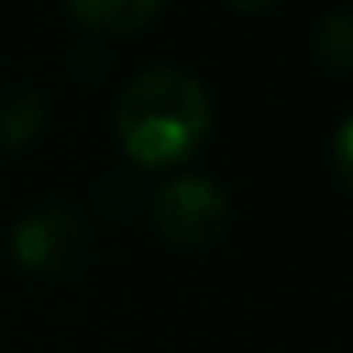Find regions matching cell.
Here are the masks:
<instances>
[{"instance_id":"1","label":"cell","mask_w":353,"mask_h":353,"mask_svg":"<svg viewBox=\"0 0 353 353\" xmlns=\"http://www.w3.org/2000/svg\"><path fill=\"white\" fill-rule=\"evenodd\" d=\"M212 129V100L204 83L179 67H154L137 75L117 108V137L129 162L166 170L188 162Z\"/></svg>"},{"instance_id":"2","label":"cell","mask_w":353,"mask_h":353,"mask_svg":"<svg viewBox=\"0 0 353 353\" xmlns=\"http://www.w3.org/2000/svg\"><path fill=\"white\" fill-rule=\"evenodd\" d=\"M154 225L170 245H212L229 229V196L221 183L204 179V174H174L170 183L158 188L154 204Z\"/></svg>"},{"instance_id":"3","label":"cell","mask_w":353,"mask_h":353,"mask_svg":"<svg viewBox=\"0 0 353 353\" xmlns=\"http://www.w3.org/2000/svg\"><path fill=\"white\" fill-rule=\"evenodd\" d=\"M9 250H13L17 266L38 279H71L88 262L92 237L75 212L42 208V212H30L26 221H17Z\"/></svg>"},{"instance_id":"4","label":"cell","mask_w":353,"mask_h":353,"mask_svg":"<svg viewBox=\"0 0 353 353\" xmlns=\"http://www.w3.org/2000/svg\"><path fill=\"white\" fill-rule=\"evenodd\" d=\"M67 17L79 30H92L104 38H129V34H141L150 21H158L162 5L158 0H75Z\"/></svg>"},{"instance_id":"5","label":"cell","mask_w":353,"mask_h":353,"mask_svg":"<svg viewBox=\"0 0 353 353\" xmlns=\"http://www.w3.org/2000/svg\"><path fill=\"white\" fill-rule=\"evenodd\" d=\"M46 125V104L34 88H13L0 96V150L30 145Z\"/></svg>"},{"instance_id":"6","label":"cell","mask_w":353,"mask_h":353,"mask_svg":"<svg viewBox=\"0 0 353 353\" xmlns=\"http://www.w3.org/2000/svg\"><path fill=\"white\" fill-rule=\"evenodd\" d=\"M316 54H320V63L328 71L349 75V67H353V13L341 9L328 21H320V30H316Z\"/></svg>"},{"instance_id":"7","label":"cell","mask_w":353,"mask_h":353,"mask_svg":"<svg viewBox=\"0 0 353 353\" xmlns=\"http://www.w3.org/2000/svg\"><path fill=\"white\" fill-rule=\"evenodd\" d=\"M349 137H353V121L345 117L341 129H336V158H332V166H336V174H341V183H349Z\"/></svg>"}]
</instances>
